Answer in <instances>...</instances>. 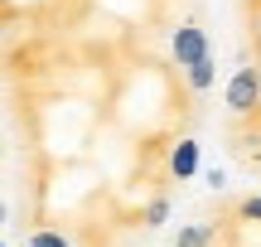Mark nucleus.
<instances>
[{
  "label": "nucleus",
  "instance_id": "1",
  "mask_svg": "<svg viewBox=\"0 0 261 247\" xmlns=\"http://www.w3.org/2000/svg\"><path fill=\"white\" fill-rule=\"evenodd\" d=\"M223 102H227V112H237V116H247V112H256L261 107V68H237L232 78H227V92H223Z\"/></svg>",
  "mask_w": 261,
  "mask_h": 247
},
{
  "label": "nucleus",
  "instance_id": "2",
  "mask_svg": "<svg viewBox=\"0 0 261 247\" xmlns=\"http://www.w3.org/2000/svg\"><path fill=\"white\" fill-rule=\"evenodd\" d=\"M169 54H174L179 68H194L198 58H208V34L198 24H179L174 39H169Z\"/></svg>",
  "mask_w": 261,
  "mask_h": 247
},
{
  "label": "nucleus",
  "instance_id": "3",
  "mask_svg": "<svg viewBox=\"0 0 261 247\" xmlns=\"http://www.w3.org/2000/svg\"><path fill=\"white\" fill-rule=\"evenodd\" d=\"M169 175L174 180H194L198 175V141H179L169 151Z\"/></svg>",
  "mask_w": 261,
  "mask_h": 247
},
{
  "label": "nucleus",
  "instance_id": "4",
  "mask_svg": "<svg viewBox=\"0 0 261 247\" xmlns=\"http://www.w3.org/2000/svg\"><path fill=\"white\" fill-rule=\"evenodd\" d=\"M184 78H189V87H194V92H208V87L218 83V63H213V54L198 58L194 68H184Z\"/></svg>",
  "mask_w": 261,
  "mask_h": 247
},
{
  "label": "nucleus",
  "instance_id": "5",
  "mask_svg": "<svg viewBox=\"0 0 261 247\" xmlns=\"http://www.w3.org/2000/svg\"><path fill=\"white\" fill-rule=\"evenodd\" d=\"M213 238H218L213 223H189V228H179L174 247H213Z\"/></svg>",
  "mask_w": 261,
  "mask_h": 247
},
{
  "label": "nucleus",
  "instance_id": "6",
  "mask_svg": "<svg viewBox=\"0 0 261 247\" xmlns=\"http://www.w3.org/2000/svg\"><path fill=\"white\" fill-rule=\"evenodd\" d=\"M24 247H73V238H68L63 228H34L24 238Z\"/></svg>",
  "mask_w": 261,
  "mask_h": 247
},
{
  "label": "nucleus",
  "instance_id": "7",
  "mask_svg": "<svg viewBox=\"0 0 261 247\" xmlns=\"http://www.w3.org/2000/svg\"><path fill=\"white\" fill-rule=\"evenodd\" d=\"M165 218H169V199H150L145 204V228H160Z\"/></svg>",
  "mask_w": 261,
  "mask_h": 247
},
{
  "label": "nucleus",
  "instance_id": "8",
  "mask_svg": "<svg viewBox=\"0 0 261 247\" xmlns=\"http://www.w3.org/2000/svg\"><path fill=\"white\" fill-rule=\"evenodd\" d=\"M237 218L261 223V194H252V199H242V204H237Z\"/></svg>",
  "mask_w": 261,
  "mask_h": 247
},
{
  "label": "nucleus",
  "instance_id": "9",
  "mask_svg": "<svg viewBox=\"0 0 261 247\" xmlns=\"http://www.w3.org/2000/svg\"><path fill=\"white\" fill-rule=\"evenodd\" d=\"M203 184H208V189H223V184H227V170H223V165H218V170H203Z\"/></svg>",
  "mask_w": 261,
  "mask_h": 247
},
{
  "label": "nucleus",
  "instance_id": "10",
  "mask_svg": "<svg viewBox=\"0 0 261 247\" xmlns=\"http://www.w3.org/2000/svg\"><path fill=\"white\" fill-rule=\"evenodd\" d=\"M169 247H174V242H169Z\"/></svg>",
  "mask_w": 261,
  "mask_h": 247
}]
</instances>
